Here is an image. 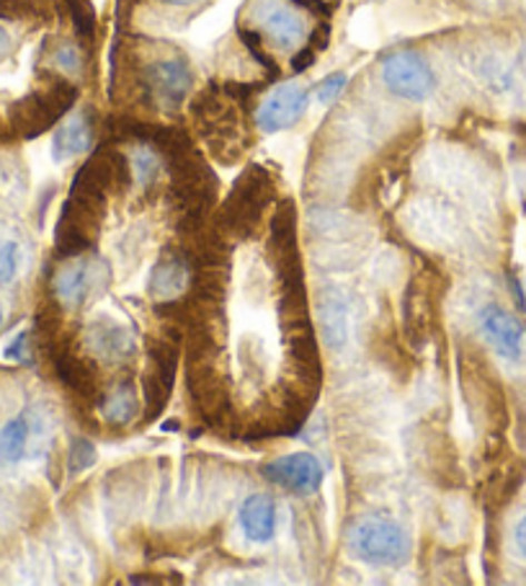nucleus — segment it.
I'll return each mask as SVG.
<instances>
[{
    "mask_svg": "<svg viewBox=\"0 0 526 586\" xmlns=\"http://www.w3.org/2000/svg\"><path fill=\"white\" fill-rule=\"evenodd\" d=\"M349 550L369 566H403L410 558L408 533L398 522L379 514L359 517L349 527Z\"/></svg>",
    "mask_w": 526,
    "mask_h": 586,
    "instance_id": "nucleus-1",
    "label": "nucleus"
},
{
    "mask_svg": "<svg viewBox=\"0 0 526 586\" xmlns=\"http://www.w3.org/2000/svg\"><path fill=\"white\" fill-rule=\"evenodd\" d=\"M78 91L64 80H50V83L37 88L34 93H29L27 99L16 101L8 115V127L19 138H37L44 130L58 122V119L72 107Z\"/></svg>",
    "mask_w": 526,
    "mask_h": 586,
    "instance_id": "nucleus-2",
    "label": "nucleus"
},
{
    "mask_svg": "<svg viewBox=\"0 0 526 586\" xmlns=\"http://www.w3.org/2000/svg\"><path fill=\"white\" fill-rule=\"evenodd\" d=\"M111 282V271L103 261L96 259H78L62 264L54 275L52 290L54 297L68 308H80V305L91 302L107 290Z\"/></svg>",
    "mask_w": 526,
    "mask_h": 586,
    "instance_id": "nucleus-3",
    "label": "nucleus"
},
{
    "mask_svg": "<svg viewBox=\"0 0 526 586\" xmlns=\"http://www.w3.org/2000/svg\"><path fill=\"white\" fill-rule=\"evenodd\" d=\"M383 80L387 91H393L398 99L424 101L434 91V70L416 52H393L383 62Z\"/></svg>",
    "mask_w": 526,
    "mask_h": 586,
    "instance_id": "nucleus-4",
    "label": "nucleus"
},
{
    "mask_svg": "<svg viewBox=\"0 0 526 586\" xmlns=\"http://www.w3.org/2000/svg\"><path fill=\"white\" fill-rule=\"evenodd\" d=\"M254 23L258 37L269 39L279 50H295L305 42V19L302 13L285 0H258L254 6Z\"/></svg>",
    "mask_w": 526,
    "mask_h": 586,
    "instance_id": "nucleus-5",
    "label": "nucleus"
},
{
    "mask_svg": "<svg viewBox=\"0 0 526 586\" xmlns=\"http://www.w3.org/2000/svg\"><path fill=\"white\" fill-rule=\"evenodd\" d=\"M269 187L271 183L264 171H250L246 179H240L222 210L225 230L242 232L250 225H256L266 207V199H269Z\"/></svg>",
    "mask_w": 526,
    "mask_h": 586,
    "instance_id": "nucleus-6",
    "label": "nucleus"
},
{
    "mask_svg": "<svg viewBox=\"0 0 526 586\" xmlns=\"http://www.w3.org/2000/svg\"><path fill=\"white\" fill-rule=\"evenodd\" d=\"M264 476L274 486L292 491L297 496H310L322 484V465L312 453H292L277 457L264 468Z\"/></svg>",
    "mask_w": 526,
    "mask_h": 586,
    "instance_id": "nucleus-7",
    "label": "nucleus"
},
{
    "mask_svg": "<svg viewBox=\"0 0 526 586\" xmlns=\"http://www.w3.org/2000/svg\"><path fill=\"white\" fill-rule=\"evenodd\" d=\"M480 331L498 357L516 362L526 349V328L514 312L500 305H485L480 312Z\"/></svg>",
    "mask_w": 526,
    "mask_h": 586,
    "instance_id": "nucleus-8",
    "label": "nucleus"
},
{
    "mask_svg": "<svg viewBox=\"0 0 526 586\" xmlns=\"http://www.w3.org/2000/svg\"><path fill=\"white\" fill-rule=\"evenodd\" d=\"M307 103H310V93L305 91L302 86L287 83L279 86L271 96H266L261 107H258L256 122L264 132H281L289 130V127L297 125L302 115L307 111Z\"/></svg>",
    "mask_w": 526,
    "mask_h": 586,
    "instance_id": "nucleus-9",
    "label": "nucleus"
},
{
    "mask_svg": "<svg viewBox=\"0 0 526 586\" xmlns=\"http://www.w3.org/2000/svg\"><path fill=\"white\" fill-rule=\"evenodd\" d=\"M193 76L189 62L183 58L156 60L145 70V86L150 88L152 99L163 107H178L191 91Z\"/></svg>",
    "mask_w": 526,
    "mask_h": 586,
    "instance_id": "nucleus-10",
    "label": "nucleus"
},
{
    "mask_svg": "<svg viewBox=\"0 0 526 586\" xmlns=\"http://www.w3.org/2000/svg\"><path fill=\"white\" fill-rule=\"evenodd\" d=\"M176 365L178 355L176 349L168 347V344H158L152 347L150 357V369L145 373V406H148L150 416L158 414L160 408L166 406L168 396H171L173 380H176Z\"/></svg>",
    "mask_w": 526,
    "mask_h": 586,
    "instance_id": "nucleus-11",
    "label": "nucleus"
},
{
    "mask_svg": "<svg viewBox=\"0 0 526 586\" xmlns=\"http://www.w3.org/2000/svg\"><path fill=\"white\" fill-rule=\"evenodd\" d=\"M88 347L107 362H125L135 355V336L115 320H96L86 334Z\"/></svg>",
    "mask_w": 526,
    "mask_h": 586,
    "instance_id": "nucleus-12",
    "label": "nucleus"
},
{
    "mask_svg": "<svg viewBox=\"0 0 526 586\" xmlns=\"http://www.w3.org/2000/svg\"><path fill=\"white\" fill-rule=\"evenodd\" d=\"M320 326L330 349L338 351L346 347V341H349V308H346V297L336 287L320 292Z\"/></svg>",
    "mask_w": 526,
    "mask_h": 586,
    "instance_id": "nucleus-13",
    "label": "nucleus"
},
{
    "mask_svg": "<svg viewBox=\"0 0 526 586\" xmlns=\"http://www.w3.org/2000/svg\"><path fill=\"white\" fill-rule=\"evenodd\" d=\"M240 527L250 543H269L277 533V504L271 496L256 494L240 509Z\"/></svg>",
    "mask_w": 526,
    "mask_h": 586,
    "instance_id": "nucleus-14",
    "label": "nucleus"
},
{
    "mask_svg": "<svg viewBox=\"0 0 526 586\" xmlns=\"http://www.w3.org/2000/svg\"><path fill=\"white\" fill-rule=\"evenodd\" d=\"M93 142V122L88 115H76L62 122L54 132L52 156L54 160H70L91 148Z\"/></svg>",
    "mask_w": 526,
    "mask_h": 586,
    "instance_id": "nucleus-15",
    "label": "nucleus"
},
{
    "mask_svg": "<svg viewBox=\"0 0 526 586\" xmlns=\"http://www.w3.org/2000/svg\"><path fill=\"white\" fill-rule=\"evenodd\" d=\"M54 369H58V377L70 390L80 393V396H93L96 393V377L91 367H88L83 359L72 355V351L60 349L58 355H54Z\"/></svg>",
    "mask_w": 526,
    "mask_h": 586,
    "instance_id": "nucleus-16",
    "label": "nucleus"
},
{
    "mask_svg": "<svg viewBox=\"0 0 526 586\" xmlns=\"http://www.w3.org/2000/svg\"><path fill=\"white\" fill-rule=\"evenodd\" d=\"M186 282H189V267L181 259H166L152 269L150 292L158 300H171V297L181 295Z\"/></svg>",
    "mask_w": 526,
    "mask_h": 586,
    "instance_id": "nucleus-17",
    "label": "nucleus"
},
{
    "mask_svg": "<svg viewBox=\"0 0 526 586\" xmlns=\"http://www.w3.org/2000/svg\"><path fill=\"white\" fill-rule=\"evenodd\" d=\"M29 437H31V427L27 416H16L0 429V463L3 465H16L23 460L29 447Z\"/></svg>",
    "mask_w": 526,
    "mask_h": 586,
    "instance_id": "nucleus-18",
    "label": "nucleus"
},
{
    "mask_svg": "<svg viewBox=\"0 0 526 586\" xmlns=\"http://www.w3.org/2000/svg\"><path fill=\"white\" fill-rule=\"evenodd\" d=\"M103 419H107L111 427H125L140 411V400H137V393L132 385H121L111 396L103 400Z\"/></svg>",
    "mask_w": 526,
    "mask_h": 586,
    "instance_id": "nucleus-19",
    "label": "nucleus"
},
{
    "mask_svg": "<svg viewBox=\"0 0 526 586\" xmlns=\"http://www.w3.org/2000/svg\"><path fill=\"white\" fill-rule=\"evenodd\" d=\"M64 3H68V11L72 16V23H76L78 34L88 42L96 29V16H93L91 3H88V0H64Z\"/></svg>",
    "mask_w": 526,
    "mask_h": 586,
    "instance_id": "nucleus-20",
    "label": "nucleus"
},
{
    "mask_svg": "<svg viewBox=\"0 0 526 586\" xmlns=\"http://www.w3.org/2000/svg\"><path fill=\"white\" fill-rule=\"evenodd\" d=\"M19 264H21L19 244L0 238V285L13 282L16 275H19Z\"/></svg>",
    "mask_w": 526,
    "mask_h": 586,
    "instance_id": "nucleus-21",
    "label": "nucleus"
},
{
    "mask_svg": "<svg viewBox=\"0 0 526 586\" xmlns=\"http://www.w3.org/2000/svg\"><path fill=\"white\" fill-rule=\"evenodd\" d=\"M39 13L37 0H0V19L27 21Z\"/></svg>",
    "mask_w": 526,
    "mask_h": 586,
    "instance_id": "nucleus-22",
    "label": "nucleus"
},
{
    "mask_svg": "<svg viewBox=\"0 0 526 586\" xmlns=\"http://www.w3.org/2000/svg\"><path fill=\"white\" fill-rule=\"evenodd\" d=\"M96 463V447L88 439H78L70 453V470H88Z\"/></svg>",
    "mask_w": 526,
    "mask_h": 586,
    "instance_id": "nucleus-23",
    "label": "nucleus"
},
{
    "mask_svg": "<svg viewBox=\"0 0 526 586\" xmlns=\"http://www.w3.org/2000/svg\"><path fill=\"white\" fill-rule=\"evenodd\" d=\"M346 83H349V78H346L344 73H334L328 76L322 83L318 86V91H315V96H318L320 103H330L334 99H338V93L344 91Z\"/></svg>",
    "mask_w": 526,
    "mask_h": 586,
    "instance_id": "nucleus-24",
    "label": "nucleus"
},
{
    "mask_svg": "<svg viewBox=\"0 0 526 586\" xmlns=\"http://www.w3.org/2000/svg\"><path fill=\"white\" fill-rule=\"evenodd\" d=\"M158 156L152 150H140L137 152V173H140V181H150L152 176L158 173Z\"/></svg>",
    "mask_w": 526,
    "mask_h": 586,
    "instance_id": "nucleus-25",
    "label": "nucleus"
},
{
    "mask_svg": "<svg viewBox=\"0 0 526 586\" xmlns=\"http://www.w3.org/2000/svg\"><path fill=\"white\" fill-rule=\"evenodd\" d=\"M54 60H58V66L62 70H70V73H72V70L80 68L78 50H76V47H70V44H62L60 50H58V54H54Z\"/></svg>",
    "mask_w": 526,
    "mask_h": 586,
    "instance_id": "nucleus-26",
    "label": "nucleus"
},
{
    "mask_svg": "<svg viewBox=\"0 0 526 586\" xmlns=\"http://www.w3.org/2000/svg\"><path fill=\"white\" fill-rule=\"evenodd\" d=\"M289 3L305 8L307 13H328V8H326V3H322V0H289Z\"/></svg>",
    "mask_w": 526,
    "mask_h": 586,
    "instance_id": "nucleus-27",
    "label": "nucleus"
},
{
    "mask_svg": "<svg viewBox=\"0 0 526 586\" xmlns=\"http://www.w3.org/2000/svg\"><path fill=\"white\" fill-rule=\"evenodd\" d=\"M514 537H516V548H519L522 556L526 558V514L519 519V525H516Z\"/></svg>",
    "mask_w": 526,
    "mask_h": 586,
    "instance_id": "nucleus-28",
    "label": "nucleus"
},
{
    "mask_svg": "<svg viewBox=\"0 0 526 586\" xmlns=\"http://www.w3.org/2000/svg\"><path fill=\"white\" fill-rule=\"evenodd\" d=\"M8 44H11V39H8V34H6V29H3V27H0V58H3V54L8 52Z\"/></svg>",
    "mask_w": 526,
    "mask_h": 586,
    "instance_id": "nucleus-29",
    "label": "nucleus"
},
{
    "mask_svg": "<svg viewBox=\"0 0 526 586\" xmlns=\"http://www.w3.org/2000/svg\"><path fill=\"white\" fill-rule=\"evenodd\" d=\"M163 3H171V6H197V3H205V0H163Z\"/></svg>",
    "mask_w": 526,
    "mask_h": 586,
    "instance_id": "nucleus-30",
    "label": "nucleus"
},
{
    "mask_svg": "<svg viewBox=\"0 0 526 586\" xmlns=\"http://www.w3.org/2000/svg\"><path fill=\"white\" fill-rule=\"evenodd\" d=\"M0 320H3V312H0Z\"/></svg>",
    "mask_w": 526,
    "mask_h": 586,
    "instance_id": "nucleus-31",
    "label": "nucleus"
}]
</instances>
